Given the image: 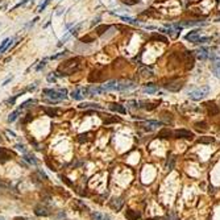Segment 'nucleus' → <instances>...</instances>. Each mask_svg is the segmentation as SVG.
I'll list each match as a JSON object with an SVG mask.
<instances>
[{
    "label": "nucleus",
    "mask_w": 220,
    "mask_h": 220,
    "mask_svg": "<svg viewBox=\"0 0 220 220\" xmlns=\"http://www.w3.org/2000/svg\"><path fill=\"white\" fill-rule=\"evenodd\" d=\"M208 94H210V87L208 86H203V87H199V89L194 90V91H190L189 92V98L190 99H193V100H202Z\"/></svg>",
    "instance_id": "obj_1"
},
{
    "label": "nucleus",
    "mask_w": 220,
    "mask_h": 220,
    "mask_svg": "<svg viewBox=\"0 0 220 220\" xmlns=\"http://www.w3.org/2000/svg\"><path fill=\"white\" fill-rule=\"evenodd\" d=\"M174 136L177 139H187V140H191L194 137V133L190 132L187 129H177L174 132Z\"/></svg>",
    "instance_id": "obj_2"
},
{
    "label": "nucleus",
    "mask_w": 220,
    "mask_h": 220,
    "mask_svg": "<svg viewBox=\"0 0 220 220\" xmlns=\"http://www.w3.org/2000/svg\"><path fill=\"white\" fill-rule=\"evenodd\" d=\"M185 63L187 69H193L194 67V54L193 52H185Z\"/></svg>",
    "instance_id": "obj_3"
},
{
    "label": "nucleus",
    "mask_w": 220,
    "mask_h": 220,
    "mask_svg": "<svg viewBox=\"0 0 220 220\" xmlns=\"http://www.w3.org/2000/svg\"><path fill=\"white\" fill-rule=\"evenodd\" d=\"M12 157V153L9 150H7L6 148H0V164H4L9 161Z\"/></svg>",
    "instance_id": "obj_4"
},
{
    "label": "nucleus",
    "mask_w": 220,
    "mask_h": 220,
    "mask_svg": "<svg viewBox=\"0 0 220 220\" xmlns=\"http://www.w3.org/2000/svg\"><path fill=\"white\" fill-rule=\"evenodd\" d=\"M195 56H197V58H199L200 61L203 60H207V58L210 57V53H208V49L207 48H199L197 52H195Z\"/></svg>",
    "instance_id": "obj_5"
},
{
    "label": "nucleus",
    "mask_w": 220,
    "mask_h": 220,
    "mask_svg": "<svg viewBox=\"0 0 220 220\" xmlns=\"http://www.w3.org/2000/svg\"><path fill=\"white\" fill-rule=\"evenodd\" d=\"M136 87V83L133 82H119V90L117 91H129V90H133Z\"/></svg>",
    "instance_id": "obj_6"
},
{
    "label": "nucleus",
    "mask_w": 220,
    "mask_h": 220,
    "mask_svg": "<svg viewBox=\"0 0 220 220\" xmlns=\"http://www.w3.org/2000/svg\"><path fill=\"white\" fill-rule=\"evenodd\" d=\"M35 214L37 215V216H49V215H50V211H49L45 206L38 204V206L35 207Z\"/></svg>",
    "instance_id": "obj_7"
},
{
    "label": "nucleus",
    "mask_w": 220,
    "mask_h": 220,
    "mask_svg": "<svg viewBox=\"0 0 220 220\" xmlns=\"http://www.w3.org/2000/svg\"><path fill=\"white\" fill-rule=\"evenodd\" d=\"M125 218L128 220H137L141 218V214L135 210H128V211H125Z\"/></svg>",
    "instance_id": "obj_8"
},
{
    "label": "nucleus",
    "mask_w": 220,
    "mask_h": 220,
    "mask_svg": "<svg viewBox=\"0 0 220 220\" xmlns=\"http://www.w3.org/2000/svg\"><path fill=\"white\" fill-rule=\"evenodd\" d=\"M200 36H199V33H198V31H193V32H189L187 35H186V40L187 41H190V42H194V44H197V41H198V38H199Z\"/></svg>",
    "instance_id": "obj_9"
},
{
    "label": "nucleus",
    "mask_w": 220,
    "mask_h": 220,
    "mask_svg": "<svg viewBox=\"0 0 220 220\" xmlns=\"http://www.w3.org/2000/svg\"><path fill=\"white\" fill-rule=\"evenodd\" d=\"M165 89H166V90H169V91H179L181 89H182V83H179V82L169 83V85H166V86H165Z\"/></svg>",
    "instance_id": "obj_10"
},
{
    "label": "nucleus",
    "mask_w": 220,
    "mask_h": 220,
    "mask_svg": "<svg viewBox=\"0 0 220 220\" xmlns=\"http://www.w3.org/2000/svg\"><path fill=\"white\" fill-rule=\"evenodd\" d=\"M110 206H111V208H114L115 211H120L121 207H123V200L121 199H114V200H111Z\"/></svg>",
    "instance_id": "obj_11"
},
{
    "label": "nucleus",
    "mask_w": 220,
    "mask_h": 220,
    "mask_svg": "<svg viewBox=\"0 0 220 220\" xmlns=\"http://www.w3.org/2000/svg\"><path fill=\"white\" fill-rule=\"evenodd\" d=\"M12 41H13L12 38H6V40L2 41V44H0V54H2V53H4V50H7V49L11 46V42H12Z\"/></svg>",
    "instance_id": "obj_12"
},
{
    "label": "nucleus",
    "mask_w": 220,
    "mask_h": 220,
    "mask_svg": "<svg viewBox=\"0 0 220 220\" xmlns=\"http://www.w3.org/2000/svg\"><path fill=\"white\" fill-rule=\"evenodd\" d=\"M139 104H141L140 107H143V108L148 110V111H152V110H154L156 107L158 106V103H150V102H140Z\"/></svg>",
    "instance_id": "obj_13"
},
{
    "label": "nucleus",
    "mask_w": 220,
    "mask_h": 220,
    "mask_svg": "<svg viewBox=\"0 0 220 220\" xmlns=\"http://www.w3.org/2000/svg\"><path fill=\"white\" fill-rule=\"evenodd\" d=\"M110 108L112 110V111H115V112H119V114H127V110H125V107L124 106H121V104H111V107Z\"/></svg>",
    "instance_id": "obj_14"
},
{
    "label": "nucleus",
    "mask_w": 220,
    "mask_h": 220,
    "mask_svg": "<svg viewBox=\"0 0 220 220\" xmlns=\"http://www.w3.org/2000/svg\"><path fill=\"white\" fill-rule=\"evenodd\" d=\"M139 73L141 74V77H152L153 75V71H152V69L150 67H148V66H144V67H141V69L139 70Z\"/></svg>",
    "instance_id": "obj_15"
},
{
    "label": "nucleus",
    "mask_w": 220,
    "mask_h": 220,
    "mask_svg": "<svg viewBox=\"0 0 220 220\" xmlns=\"http://www.w3.org/2000/svg\"><path fill=\"white\" fill-rule=\"evenodd\" d=\"M207 107H208V114L211 116H216L219 114V107L215 106L214 103H208Z\"/></svg>",
    "instance_id": "obj_16"
},
{
    "label": "nucleus",
    "mask_w": 220,
    "mask_h": 220,
    "mask_svg": "<svg viewBox=\"0 0 220 220\" xmlns=\"http://www.w3.org/2000/svg\"><path fill=\"white\" fill-rule=\"evenodd\" d=\"M20 114H21V110H20V108H19V110H15L12 114L8 116V123H13V121H16L17 117L20 116Z\"/></svg>",
    "instance_id": "obj_17"
},
{
    "label": "nucleus",
    "mask_w": 220,
    "mask_h": 220,
    "mask_svg": "<svg viewBox=\"0 0 220 220\" xmlns=\"http://www.w3.org/2000/svg\"><path fill=\"white\" fill-rule=\"evenodd\" d=\"M212 60H214V70H215V74L218 77H220V58H216L212 56Z\"/></svg>",
    "instance_id": "obj_18"
},
{
    "label": "nucleus",
    "mask_w": 220,
    "mask_h": 220,
    "mask_svg": "<svg viewBox=\"0 0 220 220\" xmlns=\"http://www.w3.org/2000/svg\"><path fill=\"white\" fill-rule=\"evenodd\" d=\"M44 111H45V114L48 116H50V117H54L58 115V108H53V107H46V108H44Z\"/></svg>",
    "instance_id": "obj_19"
},
{
    "label": "nucleus",
    "mask_w": 220,
    "mask_h": 220,
    "mask_svg": "<svg viewBox=\"0 0 220 220\" xmlns=\"http://www.w3.org/2000/svg\"><path fill=\"white\" fill-rule=\"evenodd\" d=\"M145 125H146V129H152L153 127H161L162 125V121H156V120H148L145 123Z\"/></svg>",
    "instance_id": "obj_20"
},
{
    "label": "nucleus",
    "mask_w": 220,
    "mask_h": 220,
    "mask_svg": "<svg viewBox=\"0 0 220 220\" xmlns=\"http://www.w3.org/2000/svg\"><path fill=\"white\" fill-rule=\"evenodd\" d=\"M96 108V110H103V107H100L99 104L96 103H81L79 104V108Z\"/></svg>",
    "instance_id": "obj_21"
},
{
    "label": "nucleus",
    "mask_w": 220,
    "mask_h": 220,
    "mask_svg": "<svg viewBox=\"0 0 220 220\" xmlns=\"http://www.w3.org/2000/svg\"><path fill=\"white\" fill-rule=\"evenodd\" d=\"M24 160H25L28 164H31V165H37V160H36V157L33 154L25 153V154H24Z\"/></svg>",
    "instance_id": "obj_22"
},
{
    "label": "nucleus",
    "mask_w": 220,
    "mask_h": 220,
    "mask_svg": "<svg viewBox=\"0 0 220 220\" xmlns=\"http://www.w3.org/2000/svg\"><path fill=\"white\" fill-rule=\"evenodd\" d=\"M70 95H71V98H73V99H75V100H82L83 98H85V96L82 95L81 87H79V89H77V90H74V91H73Z\"/></svg>",
    "instance_id": "obj_23"
},
{
    "label": "nucleus",
    "mask_w": 220,
    "mask_h": 220,
    "mask_svg": "<svg viewBox=\"0 0 220 220\" xmlns=\"http://www.w3.org/2000/svg\"><path fill=\"white\" fill-rule=\"evenodd\" d=\"M92 219L94 220H111L107 215L102 214V212H92Z\"/></svg>",
    "instance_id": "obj_24"
},
{
    "label": "nucleus",
    "mask_w": 220,
    "mask_h": 220,
    "mask_svg": "<svg viewBox=\"0 0 220 220\" xmlns=\"http://www.w3.org/2000/svg\"><path fill=\"white\" fill-rule=\"evenodd\" d=\"M173 133H172V131H169L168 128H165V129H162L158 133V137L160 139H168V137H170V136H172Z\"/></svg>",
    "instance_id": "obj_25"
},
{
    "label": "nucleus",
    "mask_w": 220,
    "mask_h": 220,
    "mask_svg": "<svg viewBox=\"0 0 220 220\" xmlns=\"http://www.w3.org/2000/svg\"><path fill=\"white\" fill-rule=\"evenodd\" d=\"M157 91V87H156L154 85H148V86H145L144 87V92H146V94H153V92Z\"/></svg>",
    "instance_id": "obj_26"
},
{
    "label": "nucleus",
    "mask_w": 220,
    "mask_h": 220,
    "mask_svg": "<svg viewBox=\"0 0 220 220\" xmlns=\"http://www.w3.org/2000/svg\"><path fill=\"white\" fill-rule=\"evenodd\" d=\"M174 162H175L174 157H170V158L168 160V162H166L165 170H168V172H170V170H173V168H174Z\"/></svg>",
    "instance_id": "obj_27"
},
{
    "label": "nucleus",
    "mask_w": 220,
    "mask_h": 220,
    "mask_svg": "<svg viewBox=\"0 0 220 220\" xmlns=\"http://www.w3.org/2000/svg\"><path fill=\"white\" fill-rule=\"evenodd\" d=\"M152 40H156V41H161V42H168V38L161 36V35H157V33H154L153 36H152Z\"/></svg>",
    "instance_id": "obj_28"
},
{
    "label": "nucleus",
    "mask_w": 220,
    "mask_h": 220,
    "mask_svg": "<svg viewBox=\"0 0 220 220\" xmlns=\"http://www.w3.org/2000/svg\"><path fill=\"white\" fill-rule=\"evenodd\" d=\"M46 61H48V58H44V60L41 62H38V65L36 67V71H41L45 69V66H46Z\"/></svg>",
    "instance_id": "obj_29"
},
{
    "label": "nucleus",
    "mask_w": 220,
    "mask_h": 220,
    "mask_svg": "<svg viewBox=\"0 0 220 220\" xmlns=\"http://www.w3.org/2000/svg\"><path fill=\"white\" fill-rule=\"evenodd\" d=\"M214 141H215L214 137H202V139L198 140V143H200V144H211V143H214Z\"/></svg>",
    "instance_id": "obj_30"
},
{
    "label": "nucleus",
    "mask_w": 220,
    "mask_h": 220,
    "mask_svg": "<svg viewBox=\"0 0 220 220\" xmlns=\"http://www.w3.org/2000/svg\"><path fill=\"white\" fill-rule=\"evenodd\" d=\"M82 25H83V23H79V24H77V25L75 27H73L71 29H70V31H69V33H70V35L71 36H74L75 35V33L78 32V31H79V29L82 28Z\"/></svg>",
    "instance_id": "obj_31"
},
{
    "label": "nucleus",
    "mask_w": 220,
    "mask_h": 220,
    "mask_svg": "<svg viewBox=\"0 0 220 220\" xmlns=\"http://www.w3.org/2000/svg\"><path fill=\"white\" fill-rule=\"evenodd\" d=\"M66 53H69V52H67V50H63V52H61V53H58V54L52 56V57H50V60H52V61L60 60V58H62V57H65V56H66Z\"/></svg>",
    "instance_id": "obj_32"
},
{
    "label": "nucleus",
    "mask_w": 220,
    "mask_h": 220,
    "mask_svg": "<svg viewBox=\"0 0 220 220\" xmlns=\"http://www.w3.org/2000/svg\"><path fill=\"white\" fill-rule=\"evenodd\" d=\"M89 136H90V133H81L77 140L79 141V143H86V141L89 140Z\"/></svg>",
    "instance_id": "obj_33"
},
{
    "label": "nucleus",
    "mask_w": 220,
    "mask_h": 220,
    "mask_svg": "<svg viewBox=\"0 0 220 220\" xmlns=\"http://www.w3.org/2000/svg\"><path fill=\"white\" fill-rule=\"evenodd\" d=\"M70 37H71V35H70V33H69V32H67V33H66V35H65V36H63V37L61 38V40H60V42H58V46H62V45H63V44H66V41H67V40H69V38H70Z\"/></svg>",
    "instance_id": "obj_34"
},
{
    "label": "nucleus",
    "mask_w": 220,
    "mask_h": 220,
    "mask_svg": "<svg viewBox=\"0 0 220 220\" xmlns=\"http://www.w3.org/2000/svg\"><path fill=\"white\" fill-rule=\"evenodd\" d=\"M195 127H197L198 131H207V124L202 121V123H195Z\"/></svg>",
    "instance_id": "obj_35"
},
{
    "label": "nucleus",
    "mask_w": 220,
    "mask_h": 220,
    "mask_svg": "<svg viewBox=\"0 0 220 220\" xmlns=\"http://www.w3.org/2000/svg\"><path fill=\"white\" fill-rule=\"evenodd\" d=\"M15 148H16L19 152H21L23 154L28 153V152H27V148H25V145H23V144H16V145H15Z\"/></svg>",
    "instance_id": "obj_36"
},
{
    "label": "nucleus",
    "mask_w": 220,
    "mask_h": 220,
    "mask_svg": "<svg viewBox=\"0 0 220 220\" xmlns=\"http://www.w3.org/2000/svg\"><path fill=\"white\" fill-rule=\"evenodd\" d=\"M119 19H121V20H123V21H125V23H131V24H135V25H136V24H139L137 21H136V20H133V19H131V17H125V16H119Z\"/></svg>",
    "instance_id": "obj_37"
},
{
    "label": "nucleus",
    "mask_w": 220,
    "mask_h": 220,
    "mask_svg": "<svg viewBox=\"0 0 220 220\" xmlns=\"http://www.w3.org/2000/svg\"><path fill=\"white\" fill-rule=\"evenodd\" d=\"M125 106L128 107V108H135V107H139V103L136 100H128Z\"/></svg>",
    "instance_id": "obj_38"
},
{
    "label": "nucleus",
    "mask_w": 220,
    "mask_h": 220,
    "mask_svg": "<svg viewBox=\"0 0 220 220\" xmlns=\"http://www.w3.org/2000/svg\"><path fill=\"white\" fill-rule=\"evenodd\" d=\"M33 103H36V100H35V99H28L27 102H24V103L20 106V110L25 108V107H28V104H33Z\"/></svg>",
    "instance_id": "obj_39"
},
{
    "label": "nucleus",
    "mask_w": 220,
    "mask_h": 220,
    "mask_svg": "<svg viewBox=\"0 0 220 220\" xmlns=\"http://www.w3.org/2000/svg\"><path fill=\"white\" fill-rule=\"evenodd\" d=\"M28 3H29V0H21L20 3H17L16 6H15V7L12 8V11H13V9H17V8H20V7H24V6H25V4H28Z\"/></svg>",
    "instance_id": "obj_40"
},
{
    "label": "nucleus",
    "mask_w": 220,
    "mask_h": 220,
    "mask_svg": "<svg viewBox=\"0 0 220 220\" xmlns=\"http://www.w3.org/2000/svg\"><path fill=\"white\" fill-rule=\"evenodd\" d=\"M49 3H50V0H45V2H44V3L41 4V6L38 7V12H42L44 9H45V8L49 6Z\"/></svg>",
    "instance_id": "obj_41"
},
{
    "label": "nucleus",
    "mask_w": 220,
    "mask_h": 220,
    "mask_svg": "<svg viewBox=\"0 0 220 220\" xmlns=\"http://www.w3.org/2000/svg\"><path fill=\"white\" fill-rule=\"evenodd\" d=\"M120 119H117V117H111V119H107L104 120V124H110V123H119Z\"/></svg>",
    "instance_id": "obj_42"
},
{
    "label": "nucleus",
    "mask_w": 220,
    "mask_h": 220,
    "mask_svg": "<svg viewBox=\"0 0 220 220\" xmlns=\"http://www.w3.org/2000/svg\"><path fill=\"white\" fill-rule=\"evenodd\" d=\"M207 41H211V37H199L197 44H204V42H207Z\"/></svg>",
    "instance_id": "obj_43"
},
{
    "label": "nucleus",
    "mask_w": 220,
    "mask_h": 220,
    "mask_svg": "<svg viewBox=\"0 0 220 220\" xmlns=\"http://www.w3.org/2000/svg\"><path fill=\"white\" fill-rule=\"evenodd\" d=\"M108 29V25H102L99 28H96V32L99 33V35H102V33H104V31H107Z\"/></svg>",
    "instance_id": "obj_44"
},
{
    "label": "nucleus",
    "mask_w": 220,
    "mask_h": 220,
    "mask_svg": "<svg viewBox=\"0 0 220 220\" xmlns=\"http://www.w3.org/2000/svg\"><path fill=\"white\" fill-rule=\"evenodd\" d=\"M56 78H57L56 75H48V78H46V81H48L49 83H56V81H57V79H56Z\"/></svg>",
    "instance_id": "obj_45"
},
{
    "label": "nucleus",
    "mask_w": 220,
    "mask_h": 220,
    "mask_svg": "<svg viewBox=\"0 0 220 220\" xmlns=\"http://www.w3.org/2000/svg\"><path fill=\"white\" fill-rule=\"evenodd\" d=\"M61 179H62V182H65L67 186H73V182H70L69 178H66V177H63V175H61Z\"/></svg>",
    "instance_id": "obj_46"
},
{
    "label": "nucleus",
    "mask_w": 220,
    "mask_h": 220,
    "mask_svg": "<svg viewBox=\"0 0 220 220\" xmlns=\"http://www.w3.org/2000/svg\"><path fill=\"white\" fill-rule=\"evenodd\" d=\"M12 79H13V75H9V77L7 78V79H6V81H4V82L2 83V86H3V87H4V86H7V85H8V83H9V82H11Z\"/></svg>",
    "instance_id": "obj_47"
},
{
    "label": "nucleus",
    "mask_w": 220,
    "mask_h": 220,
    "mask_svg": "<svg viewBox=\"0 0 220 220\" xmlns=\"http://www.w3.org/2000/svg\"><path fill=\"white\" fill-rule=\"evenodd\" d=\"M20 96V94H17V95H15L13 98H9L8 99V103H11V104H15V102H16V99Z\"/></svg>",
    "instance_id": "obj_48"
},
{
    "label": "nucleus",
    "mask_w": 220,
    "mask_h": 220,
    "mask_svg": "<svg viewBox=\"0 0 220 220\" xmlns=\"http://www.w3.org/2000/svg\"><path fill=\"white\" fill-rule=\"evenodd\" d=\"M37 21H38V17H35V19H33V20H32V21H31V23H29L28 25H27V28H32V27L35 25V24H36Z\"/></svg>",
    "instance_id": "obj_49"
},
{
    "label": "nucleus",
    "mask_w": 220,
    "mask_h": 220,
    "mask_svg": "<svg viewBox=\"0 0 220 220\" xmlns=\"http://www.w3.org/2000/svg\"><path fill=\"white\" fill-rule=\"evenodd\" d=\"M6 133H7L8 136H11L12 139H13V137H16V133H15V132H12V131H9V129H7V131H6Z\"/></svg>",
    "instance_id": "obj_50"
},
{
    "label": "nucleus",
    "mask_w": 220,
    "mask_h": 220,
    "mask_svg": "<svg viewBox=\"0 0 220 220\" xmlns=\"http://www.w3.org/2000/svg\"><path fill=\"white\" fill-rule=\"evenodd\" d=\"M32 119H33V117H32L31 115H27V117H25V119L23 120V123H28V121H31Z\"/></svg>",
    "instance_id": "obj_51"
},
{
    "label": "nucleus",
    "mask_w": 220,
    "mask_h": 220,
    "mask_svg": "<svg viewBox=\"0 0 220 220\" xmlns=\"http://www.w3.org/2000/svg\"><path fill=\"white\" fill-rule=\"evenodd\" d=\"M25 90H27V92H28V91H35V90H36V85H33V86H29L28 89H25Z\"/></svg>",
    "instance_id": "obj_52"
},
{
    "label": "nucleus",
    "mask_w": 220,
    "mask_h": 220,
    "mask_svg": "<svg viewBox=\"0 0 220 220\" xmlns=\"http://www.w3.org/2000/svg\"><path fill=\"white\" fill-rule=\"evenodd\" d=\"M0 141H2V137H0Z\"/></svg>",
    "instance_id": "obj_53"
}]
</instances>
